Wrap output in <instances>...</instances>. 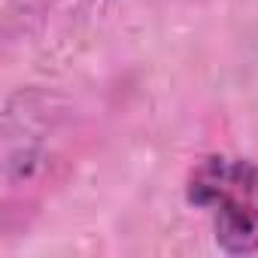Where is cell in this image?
I'll use <instances>...</instances> for the list:
<instances>
[{
    "mask_svg": "<svg viewBox=\"0 0 258 258\" xmlns=\"http://www.w3.org/2000/svg\"><path fill=\"white\" fill-rule=\"evenodd\" d=\"M188 204L210 210L216 243L231 255L258 249V167L246 158L210 155L188 176Z\"/></svg>",
    "mask_w": 258,
    "mask_h": 258,
    "instance_id": "cell-1",
    "label": "cell"
}]
</instances>
